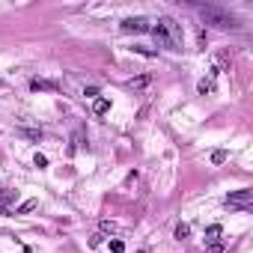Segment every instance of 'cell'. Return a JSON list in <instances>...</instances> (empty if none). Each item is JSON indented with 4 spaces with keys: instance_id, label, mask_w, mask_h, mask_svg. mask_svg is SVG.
I'll list each match as a JSON object with an SVG mask.
<instances>
[{
    "instance_id": "cell-2",
    "label": "cell",
    "mask_w": 253,
    "mask_h": 253,
    "mask_svg": "<svg viewBox=\"0 0 253 253\" xmlns=\"http://www.w3.org/2000/svg\"><path fill=\"white\" fill-rule=\"evenodd\" d=\"M200 18H203L206 24L220 27V30H235V27H238L235 15H229V12H223V9H217V6H206V9H200Z\"/></svg>"
},
{
    "instance_id": "cell-3",
    "label": "cell",
    "mask_w": 253,
    "mask_h": 253,
    "mask_svg": "<svg viewBox=\"0 0 253 253\" xmlns=\"http://www.w3.org/2000/svg\"><path fill=\"white\" fill-rule=\"evenodd\" d=\"M226 203L229 206H235V209H250V203H253V191H235V194H229L226 197Z\"/></svg>"
},
{
    "instance_id": "cell-5",
    "label": "cell",
    "mask_w": 253,
    "mask_h": 253,
    "mask_svg": "<svg viewBox=\"0 0 253 253\" xmlns=\"http://www.w3.org/2000/svg\"><path fill=\"white\" fill-rule=\"evenodd\" d=\"M107 107H110V101L107 98H95V104H92V110L101 116V113H107Z\"/></svg>"
},
{
    "instance_id": "cell-7",
    "label": "cell",
    "mask_w": 253,
    "mask_h": 253,
    "mask_svg": "<svg viewBox=\"0 0 253 253\" xmlns=\"http://www.w3.org/2000/svg\"><path fill=\"white\" fill-rule=\"evenodd\" d=\"M122 250H125V244H122L119 238H113V241H110V253H122Z\"/></svg>"
},
{
    "instance_id": "cell-1",
    "label": "cell",
    "mask_w": 253,
    "mask_h": 253,
    "mask_svg": "<svg viewBox=\"0 0 253 253\" xmlns=\"http://www.w3.org/2000/svg\"><path fill=\"white\" fill-rule=\"evenodd\" d=\"M152 36L158 42V48H167V51H179L182 39H179V27L173 18H161L155 27H152Z\"/></svg>"
},
{
    "instance_id": "cell-8",
    "label": "cell",
    "mask_w": 253,
    "mask_h": 253,
    "mask_svg": "<svg viewBox=\"0 0 253 253\" xmlns=\"http://www.w3.org/2000/svg\"><path fill=\"white\" fill-rule=\"evenodd\" d=\"M217 235H220V226H217V223H214V226H209V229H206V238H217Z\"/></svg>"
},
{
    "instance_id": "cell-6",
    "label": "cell",
    "mask_w": 253,
    "mask_h": 253,
    "mask_svg": "<svg viewBox=\"0 0 253 253\" xmlns=\"http://www.w3.org/2000/svg\"><path fill=\"white\" fill-rule=\"evenodd\" d=\"M146 84H149V75H146V78H137V81H131L128 86H131V89H143Z\"/></svg>"
},
{
    "instance_id": "cell-4",
    "label": "cell",
    "mask_w": 253,
    "mask_h": 253,
    "mask_svg": "<svg viewBox=\"0 0 253 253\" xmlns=\"http://www.w3.org/2000/svg\"><path fill=\"white\" fill-rule=\"evenodd\" d=\"M122 30L125 33H146L149 30V21L146 18H128V21L122 24Z\"/></svg>"
}]
</instances>
